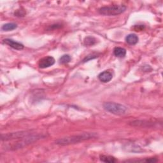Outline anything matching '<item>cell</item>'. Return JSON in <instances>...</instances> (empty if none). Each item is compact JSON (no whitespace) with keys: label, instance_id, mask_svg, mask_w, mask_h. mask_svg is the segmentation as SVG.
<instances>
[{"label":"cell","instance_id":"6da1fadb","mask_svg":"<svg viewBox=\"0 0 163 163\" xmlns=\"http://www.w3.org/2000/svg\"><path fill=\"white\" fill-rule=\"evenodd\" d=\"M97 137L96 134L91 133H84L82 134L74 135L71 136L64 137L63 138H60L57 140L55 143L57 145L61 146L69 145L78 143L85 140H89L90 139H93Z\"/></svg>","mask_w":163,"mask_h":163},{"label":"cell","instance_id":"7a4b0ae2","mask_svg":"<svg viewBox=\"0 0 163 163\" xmlns=\"http://www.w3.org/2000/svg\"><path fill=\"white\" fill-rule=\"evenodd\" d=\"M45 136L42 135H34L33 133L25 136L22 138L15 140V142L12 143L10 145H7L5 147L9 150H17L19 149L23 148L33 142L37 141L42 138H44Z\"/></svg>","mask_w":163,"mask_h":163},{"label":"cell","instance_id":"3957f363","mask_svg":"<svg viewBox=\"0 0 163 163\" xmlns=\"http://www.w3.org/2000/svg\"><path fill=\"white\" fill-rule=\"evenodd\" d=\"M126 7L123 5H115L112 6L103 7L99 9L98 12L101 15L105 16H115L124 12Z\"/></svg>","mask_w":163,"mask_h":163},{"label":"cell","instance_id":"277c9868","mask_svg":"<svg viewBox=\"0 0 163 163\" xmlns=\"http://www.w3.org/2000/svg\"><path fill=\"white\" fill-rule=\"evenodd\" d=\"M103 108L106 111L117 115H124L127 111V108L125 106L114 102H105L103 104Z\"/></svg>","mask_w":163,"mask_h":163},{"label":"cell","instance_id":"5b68a950","mask_svg":"<svg viewBox=\"0 0 163 163\" xmlns=\"http://www.w3.org/2000/svg\"><path fill=\"white\" fill-rule=\"evenodd\" d=\"M32 133H31V131H19V132H14V133L4 134V135H2V140L5 141H12V140L24 138Z\"/></svg>","mask_w":163,"mask_h":163},{"label":"cell","instance_id":"8992f818","mask_svg":"<svg viewBox=\"0 0 163 163\" xmlns=\"http://www.w3.org/2000/svg\"><path fill=\"white\" fill-rule=\"evenodd\" d=\"M55 63V59L52 56H47L41 59L38 62V66L40 68L45 69L48 68Z\"/></svg>","mask_w":163,"mask_h":163},{"label":"cell","instance_id":"52a82bcc","mask_svg":"<svg viewBox=\"0 0 163 163\" xmlns=\"http://www.w3.org/2000/svg\"><path fill=\"white\" fill-rule=\"evenodd\" d=\"M113 78V74L109 71H104L98 75L99 80L104 83L109 82Z\"/></svg>","mask_w":163,"mask_h":163},{"label":"cell","instance_id":"ba28073f","mask_svg":"<svg viewBox=\"0 0 163 163\" xmlns=\"http://www.w3.org/2000/svg\"><path fill=\"white\" fill-rule=\"evenodd\" d=\"M3 43L15 50H22L24 48V45L22 43L15 42L11 39H5L3 40Z\"/></svg>","mask_w":163,"mask_h":163},{"label":"cell","instance_id":"9c48e42d","mask_svg":"<svg viewBox=\"0 0 163 163\" xmlns=\"http://www.w3.org/2000/svg\"><path fill=\"white\" fill-rule=\"evenodd\" d=\"M125 41L130 45H135L138 42V37L135 34H130L126 37Z\"/></svg>","mask_w":163,"mask_h":163},{"label":"cell","instance_id":"30bf717a","mask_svg":"<svg viewBox=\"0 0 163 163\" xmlns=\"http://www.w3.org/2000/svg\"><path fill=\"white\" fill-rule=\"evenodd\" d=\"M114 53L117 58H124L126 55V50L122 47H115L114 49Z\"/></svg>","mask_w":163,"mask_h":163},{"label":"cell","instance_id":"8fae6325","mask_svg":"<svg viewBox=\"0 0 163 163\" xmlns=\"http://www.w3.org/2000/svg\"><path fill=\"white\" fill-rule=\"evenodd\" d=\"M100 160L102 162L108 163H114L117 161L115 157L110 155H101L100 156Z\"/></svg>","mask_w":163,"mask_h":163},{"label":"cell","instance_id":"7c38bea8","mask_svg":"<svg viewBox=\"0 0 163 163\" xmlns=\"http://www.w3.org/2000/svg\"><path fill=\"white\" fill-rule=\"evenodd\" d=\"M17 28V25L15 23H7L4 24L2 27V29L5 31H9L15 29Z\"/></svg>","mask_w":163,"mask_h":163},{"label":"cell","instance_id":"4fadbf2b","mask_svg":"<svg viewBox=\"0 0 163 163\" xmlns=\"http://www.w3.org/2000/svg\"><path fill=\"white\" fill-rule=\"evenodd\" d=\"M84 43L85 46H92L96 43V40L93 37H87L84 39Z\"/></svg>","mask_w":163,"mask_h":163},{"label":"cell","instance_id":"5bb4252c","mask_svg":"<svg viewBox=\"0 0 163 163\" xmlns=\"http://www.w3.org/2000/svg\"><path fill=\"white\" fill-rule=\"evenodd\" d=\"M70 61H71V57L69 55H68V54H65V55L61 56V58L59 59V63L62 64H64L68 63Z\"/></svg>","mask_w":163,"mask_h":163},{"label":"cell","instance_id":"9a60e30c","mask_svg":"<svg viewBox=\"0 0 163 163\" xmlns=\"http://www.w3.org/2000/svg\"><path fill=\"white\" fill-rule=\"evenodd\" d=\"M97 55L96 54H91V55H89L87 56L84 59V62H87L90 59H94L96 58H97Z\"/></svg>","mask_w":163,"mask_h":163},{"label":"cell","instance_id":"2e32d148","mask_svg":"<svg viewBox=\"0 0 163 163\" xmlns=\"http://www.w3.org/2000/svg\"><path fill=\"white\" fill-rule=\"evenodd\" d=\"M143 28V26L142 25H138V26H135V29L136 31H141Z\"/></svg>","mask_w":163,"mask_h":163}]
</instances>
